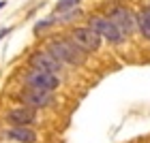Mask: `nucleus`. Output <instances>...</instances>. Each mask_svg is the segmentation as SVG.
Returning <instances> with one entry per match:
<instances>
[{
	"label": "nucleus",
	"instance_id": "nucleus-1",
	"mask_svg": "<svg viewBox=\"0 0 150 143\" xmlns=\"http://www.w3.org/2000/svg\"><path fill=\"white\" fill-rule=\"evenodd\" d=\"M47 51H50L56 60H60L62 64H71V66H81L86 62V58H88V53L84 49H79L69 36H60V39L50 41Z\"/></svg>",
	"mask_w": 150,
	"mask_h": 143
},
{
	"label": "nucleus",
	"instance_id": "nucleus-2",
	"mask_svg": "<svg viewBox=\"0 0 150 143\" xmlns=\"http://www.w3.org/2000/svg\"><path fill=\"white\" fill-rule=\"evenodd\" d=\"M88 26H90L101 39L110 41L112 45H120V43H125V39H127L118 28H116V24L107 15H92L88 19Z\"/></svg>",
	"mask_w": 150,
	"mask_h": 143
},
{
	"label": "nucleus",
	"instance_id": "nucleus-3",
	"mask_svg": "<svg viewBox=\"0 0 150 143\" xmlns=\"http://www.w3.org/2000/svg\"><path fill=\"white\" fill-rule=\"evenodd\" d=\"M107 17L116 24V28L125 36H131L133 32L137 30V19H135V15L131 13V9L125 6V4H114L112 9L107 11Z\"/></svg>",
	"mask_w": 150,
	"mask_h": 143
},
{
	"label": "nucleus",
	"instance_id": "nucleus-4",
	"mask_svg": "<svg viewBox=\"0 0 150 143\" xmlns=\"http://www.w3.org/2000/svg\"><path fill=\"white\" fill-rule=\"evenodd\" d=\"M69 39L79 47V49H84L86 53L97 51L99 47H101V41H103L97 32L90 28V26H77V28H73V32L69 34Z\"/></svg>",
	"mask_w": 150,
	"mask_h": 143
},
{
	"label": "nucleus",
	"instance_id": "nucleus-5",
	"mask_svg": "<svg viewBox=\"0 0 150 143\" xmlns=\"http://www.w3.org/2000/svg\"><path fill=\"white\" fill-rule=\"evenodd\" d=\"M26 86L28 88H37V90H47V92H54L56 88L60 86V79L58 75L54 73H45V71H37V69H30L26 73Z\"/></svg>",
	"mask_w": 150,
	"mask_h": 143
},
{
	"label": "nucleus",
	"instance_id": "nucleus-6",
	"mask_svg": "<svg viewBox=\"0 0 150 143\" xmlns=\"http://www.w3.org/2000/svg\"><path fill=\"white\" fill-rule=\"evenodd\" d=\"M28 62H30L32 69H37V71H45V73H54V75L62 71V62L56 60L50 51H35L28 58Z\"/></svg>",
	"mask_w": 150,
	"mask_h": 143
},
{
	"label": "nucleus",
	"instance_id": "nucleus-7",
	"mask_svg": "<svg viewBox=\"0 0 150 143\" xmlns=\"http://www.w3.org/2000/svg\"><path fill=\"white\" fill-rule=\"evenodd\" d=\"M19 100L26 105V107H32V109H43L47 105L54 103V96L52 92L47 90H37V88H28L26 92L19 94Z\"/></svg>",
	"mask_w": 150,
	"mask_h": 143
},
{
	"label": "nucleus",
	"instance_id": "nucleus-8",
	"mask_svg": "<svg viewBox=\"0 0 150 143\" xmlns=\"http://www.w3.org/2000/svg\"><path fill=\"white\" fill-rule=\"evenodd\" d=\"M6 122L11 126H30L37 122V109L32 107H15L6 113Z\"/></svg>",
	"mask_w": 150,
	"mask_h": 143
},
{
	"label": "nucleus",
	"instance_id": "nucleus-9",
	"mask_svg": "<svg viewBox=\"0 0 150 143\" xmlns=\"http://www.w3.org/2000/svg\"><path fill=\"white\" fill-rule=\"evenodd\" d=\"M6 137L17 143H37V132L30 126H11L6 130Z\"/></svg>",
	"mask_w": 150,
	"mask_h": 143
},
{
	"label": "nucleus",
	"instance_id": "nucleus-10",
	"mask_svg": "<svg viewBox=\"0 0 150 143\" xmlns=\"http://www.w3.org/2000/svg\"><path fill=\"white\" fill-rule=\"evenodd\" d=\"M135 19H137V30L139 34L150 41V9L146 6V9H142L137 15H135Z\"/></svg>",
	"mask_w": 150,
	"mask_h": 143
},
{
	"label": "nucleus",
	"instance_id": "nucleus-11",
	"mask_svg": "<svg viewBox=\"0 0 150 143\" xmlns=\"http://www.w3.org/2000/svg\"><path fill=\"white\" fill-rule=\"evenodd\" d=\"M77 4H79V0H58V2H56V15H60V13H67V11L75 9Z\"/></svg>",
	"mask_w": 150,
	"mask_h": 143
},
{
	"label": "nucleus",
	"instance_id": "nucleus-12",
	"mask_svg": "<svg viewBox=\"0 0 150 143\" xmlns=\"http://www.w3.org/2000/svg\"><path fill=\"white\" fill-rule=\"evenodd\" d=\"M54 24H58V15H52V17H45V19H41V22H37V24H35V32L39 34V32L47 30V28L54 26Z\"/></svg>",
	"mask_w": 150,
	"mask_h": 143
},
{
	"label": "nucleus",
	"instance_id": "nucleus-13",
	"mask_svg": "<svg viewBox=\"0 0 150 143\" xmlns=\"http://www.w3.org/2000/svg\"><path fill=\"white\" fill-rule=\"evenodd\" d=\"M81 15V9H71V11H67V13H60L58 15V24H67V22H71V19H77Z\"/></svg>",
	"mask_w": 150,
	"mask_h": 143
},
{
	"label": "nucleus",
	"instance_id": "nucleus-14",
	"mask_svg": "<svg viewBox=\"0 0 150 143\" xmlns=\"http://www.w3.org/2000/svg\"><path fill=\"white\" fill-rule=\"evenodd\" d=\"M11 30H13L11 26H6V28H0V41H2V39H4L6 34H11Z\"/></svg>",
	"mask_w": 150,
	"mask_h": 143
},
{
	"label": "nucleus",
	"instance_id": "nucleus-15",
	"mask_svg": "<svg viewBox=\"0 0 150 143\" xmlns=\"http://www.w3.org/2000/svg\"><path fill=\"white\" fill-rule=\"evenodd\" d=\"M4 4H6V2H4V0H0V9H4Z\"/></svg>",
	"mask_w": 150,
	"mask_h": 143
},
{
	"label": "nucleus",
	"instance_id": "nucleus-16",
	"mask_svg": "<svg viewBox=\"0 0 150 143\" xmlns=\"http://www.w3.org/2000/svg\"><path fill=\"white\" fill-rule=\"evenodd\" d=\"M148 9H150V6H148Z\"/></svg>",
	"mask_w": 150,
	"mask_h": 143
}]
</instances>
